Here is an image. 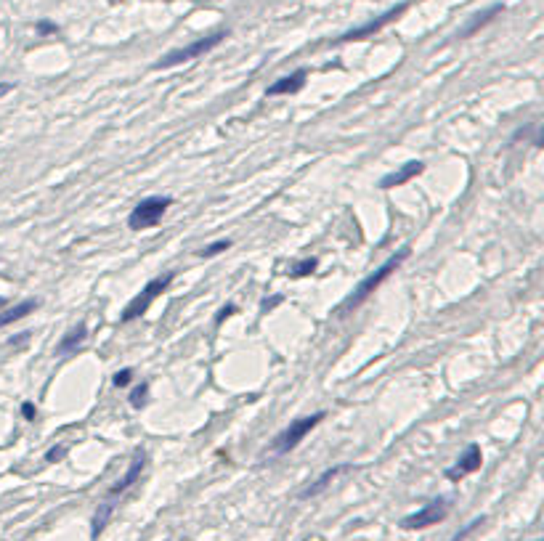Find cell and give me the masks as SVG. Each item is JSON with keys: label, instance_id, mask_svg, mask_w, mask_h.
I'll return each mask as SVG.
<instances>
[{"label": "cell", "instance_id": "1", "mask_svg": "<svg viewBox=\"0 0 544 541\" xmlns=\"http://www.w3.org/2000/svg\"><path fill=\"white\" fill-rule=\"evenodd\" d=\"M143 467H146V454H143V451H136V457H133V461H130L128 472H125L120 481L106 491V496L101 499L99 509H96V515H93V522H91V539L93 541L104 533V528H106V522H109V518H112V512H115V507H117V501H120L122 494H125V491H130V488L139 483Z\"/></svg>", "mask_w": 544, "mask_h": 541}, {"label": "cell", "instance_id": "2", "mask_svg": "<svg viewBox=\"0 0 544 541\" xmlns=\"http://www.w3.org/2000/svg\"><path fill=\"white\" fill-rule=\"evenodd\" d=\"M409 255H412V247H401V250H399L396 255H390V258H388V261H385L383 265H380V268L375 271V274H369V276H366V279H364L362 284H359V287L353 289V295H351V298H348V300L343 302L340 313L356 311V308H359L362 302L369 300V298H372V292H375V289H377V287H380V284H383V281L388 279V276H390L393 271H399L403 261H409Z\"/></svg>", "mask_w": 544, "mask_h": 541}, {"label": "cell", "instance_id": "3", "mask_svg": "<svg viewBox=\"0 0 544 541\" xmlns=\"http://www.w3.org/2000/svg\"><path fill=\"white\" fill-rule=\"evenodd\" d=\"M226 38H228V29H218V32H213V35H207V38H200V40L183 45V48H176V51L165 53L160 61H154L152 69H170V67H178V64H186V61H191V59H200L204 53H210L213 48H218Z\"/></svg>", "mask_w": 544, "mask_h": 541}, {"label": "cell", "instance_id": "4", "mask_svg": "<svg viewBox=\"0 0 544 541\" xmlns=\"http://www.w3.org/2000/svg\"><path fill=\"white\" fill-rule=\"evenodd\" d=\"M173 279H176V274H173V271H167V274H160V276H154L152 281H146L141 292L125 305V311H122V316H120L122 324H130V321L141 319L143 313L152 308V302L157 300L162 292L173 284Z\"/></svg>", "mask_w": 544, "mask_h": 541}, {"label": "cell", "instance_id": "5", "mask_svg": "<svg viewBox=\"0 0 544 541\" xmlns=\"http://www.w3.org/2000/svg\"><path fill=\"white\" fill-rule=\"evenodd\" d=\"M324 417H327L324 411H316V414H308V417H300V420L289 422L282 433L271 441L268 454H271V457H284V454H289L292 448H298V446H300L303 438H305V435H308V433H311V430H314Z\"/></svg>", "mask_w": 544, "mask_h": 541}, {"label": "cell", "instance_id": "6", "mask_svg": "<svg viewBox=\"0 0 544 541\" xmlns=\"http://www.w3.org/2000/svg\"><path fill=\"white\" fill-rule=\"evenodd\" d=\"M173 204L170 197H146L141 200L128 215V228L133 231H143V228H152L162 221V215L167 213V207Z\"/></svg>", "mask_w": 544, "mask_h": 541}, {"label": "cell", "instance_id": "7", "mask_svg": "<svg viewBox=\"0 0 544 541\" xmlns=\"http://www.w3.org/2000/svg\"><path fill=\"white\" fill-rule=\"evenodd\" d=\"M446 515H449V499L441 496V499L427 501L423 509L406 515L399 525L403 531H423V528H430V525H438L441 520H446Z\"/></svg>", "mask_w": 544, "mask_h": 541}, {"label": "cell", "instance_id": "8", "mask_svg": "<svg viewBox=\"0 0 544 541\" xmlns=\"http://www.w3.org/2000/svg\"><path fill=\"white\" fill-rule=\"evenodd\" d=\"M412 3H399V5H393L390 11H385V14H380L377 19L366 21V24H362V27H356V29H348L345 35H340L338 38V43H351V40H364V38H372V35H377L383 27H388L390 21H396L399 16H401L403 11L409 8Z\"/></svg>", "mask_w": 544, "mask_h": 541}, {"label": "cell", "instance_id": "9", "mask_svg": "<svg viewBox=\"0 0 544 541\" xmlns=\"http://www.w3.org/2000/svg\"><path fill=\"white\" fill-rule=\"evenodd\" d=\"M481 464H484V454H481V446L478 443H470L467 448H464V454L460 459L454 461L449 470H446V478L449 481H462L467 475H473V472H478L481 470Z\"/></svg>", "mask_w": 544, "mask_h": 541}, {"label": "cell", "instance_id": "10", "mask_svg": "<svg viewBox=\"0 0 544 541\" xmlns=\"http://www.w3.org/2000/svg\"><path fill=\"white\" fill-rule=\"evenodd\" d=\"M351 470H356V467H353V464H335V467L324 470V472L319 475V478H316V481L308 483V485L303 488L300 494H298V499L305 501V499H314V496H319V494H322V491L327 488V485H329V483H335L338 478H340V475H343V472H351Z\"/></svg>", "mask_w": 544, "mask_h": 541}, {"label": "cell", "instance_id": "11", "mask_svg": "<svg viewBox=\"0 0 544 541\" xmlns=\"http://www.w3.org/2000/svg\"><path fill=\"white\" fill-rule=\"evenodd\" d=\"M502 11H504V5H502V3H494V5H488V8H484V11H478V14H473L470 19L464 21V27H462V29L457 32V38H460V40H467V38H473V35H475L478 29H484L486 24H488V21H494V19H497V16L502 14Z\"/></svg>", "mask_w": 544, "mask_h": 541}, {"label": "cell", "instance_id": "12", "mask_svg": "<svg viewBox=\"0 0 544 541\" xmlns=\"http://www.w3.org/2000/svg\"><path fill=\"white\" fill-rule=\"evenodd\" d=\"M305 80H308V69H295L292 75H284L276 82H271L265 88V96H292V93L303 91Z\"/></svg>", "mask_w": 544, "mask_h": 541}, {"label": "cell", "instance_id": "13", "mask_svg": "<svg viewBox=\"0 0 544 541\" xmlns=\"http://www.w3.org/2000/svg\"><path fill=\"white\" fill-rule=\"evenodd\" d=\"M423 170H425V162H420V160L403 162L399 170H393V173L383 176L377 186H380V189H396V186H403V183H409L412 178H417Z\"/></svg>", "mask_w": 544, "mask_h": 541}, {"label": "cell", "instance_id": "14", "mask_svg": "<svg viewBox=\"0 0 544 541\" xmlns=\"http://www.w3.org/2000/svg\"><path fill=\"white\" fill-rule=\"evenodd\" d=\"M85 340H88V326L80 321L78 326H72V329L59 340V345H56V356H72V353H78L82 345H85Z\"/></svg>", "mask_w": 544, "mask_h": 541}, {"label": "cell", "instance_id": "15", "mask_svg": "<svg viewBox=\"0 0 544 541\" xmlns=\"http://www.w3.org/2000/svg\"><path fill=\"white\" fill-rule=\"evenodd\" d=\"M38 305H40V300L29 298V300H21V302H16V305H11V308H0V326H8V324H14V321H21L24 316L35 313Z\"/></svg>", "mask_w": 544, "mask_h": 541}, {"label": "cell", "instance_id": "16", "mask_svg": "<svg viewBox=\"0 0 544 541\" xmlns=\"http://www.w3.org/2000/svg\"><path fill=\"white\" fill-rule=\"evenodd\" d=\"M316 268H319V261H316V258H305V261H300V263H295V265H292L289 276H292V279H305V276H311Z\"/></svg>", "mask_w": 544, "mask_h": 541}, {"label": "cell", "instance_id": "17", "mask_svg": "<svg viewBox=\"0 0 544 541\" xmlns=\"http://www.w3.org/2000/svg\"><path fill=\"white\" fill-rule=\"evenodd\" d=\"M149 401V382H141L139 387H133V393H130V406L133 409H143Z\"/></svg>", "mask_w": 544, "mask_h": 541}, {"label": "cell", "instance_id": "18", "mask_svg": "<svg viewBox=\"0 0 544 541\" xmlns=\"http://www.w3.org/2000/svg\"><path fill=\"white\" fill-rule=\"evenodd\" d=\"M228 247H231V241H228V239L213 241V244L202 247V250H200V258H215V255H221L223 250H228Z\"/></svg>", "mask_w": 544, "mask_h": 541}, {"label": "cell", "instance_id": "19", "mask_svg": "<svg viewBox=\"0 0 544 541\" xmlns=\"http://www.w3.org/2000/svg\"><path fill=\"white\" fill-rule=\"evenodd\" d=\"M484 520H486V518H475L473 522H467L460 533H454V536H451V541H464L467 536H470V533H473V531H475V528H478V525H484Z\"/></svg>", "mask_w": 544, "mask_h": 541}, {"label": "cell", "instance_id": "20", "mask_svg": "<svg viewBox=\"0 0 544 541\" xmlns=\"http://www.w3.org/2000/svg\"><path fill=\"white\" fill-rule=\"evenodd\" d=\"M35 29H38V35H56V32H59V24H56V21L40 19L35 24Z\"/></svg>", "mask_w": 544, "mask_h": 541}, {"label": "cell", "instance_id": "21", "mask_svg": "<svg viewBox=\"0 0 544 541\" xmlns=\"http://www.w3.org/2000/svg\"><path fill=\"white\" fill-rule=\"evenodd\" d=\"M130 380H133V369H120V372L115 374V385H117V387L130 385Z\"/></svg>", "mask_w": 544, "mask_h": 541}, {"label": "cell", "instance_id": "22", "mask_svg": "<svg viewBox=\"0 0 544 541\" xmlns=\"http://www.w3.org/2000/svg\"><path fill=\"white\" fill-rule=\"evenodd\" d=\"M21 417H24L27 422H35V417H38V409H35V403H32V401L21 403Z\"/></svg>", "mask_w": 544, "mask_h": 541}, {"label": "cell", "instance_id": "23", "mask_svg": "<svg viewBox=\"0 0 544 541\" xmlns=\"http://www.w3.org/2000/svg\"><path fill=\"white\" fill-rule=\"evenodd\" d=\"M234 313H237V305H234V302L223 305L221 311H218V316H215V324H223V319H228V316H234Z\"/></svg>", "mask_w": 544, "mask_h": 541}, {"label": "cell", "instance_id": "24", "mask_svg": "<svg viewBox=\"0 0 544 541\" xmlns=\"http://www.w3.org/2000/svg\"><path fill=\"white\" fill-rule=\"evenodd\" d=\"M64 454H67V446H54V448L45 454V461H59Z\"/></svg>", "mask_w": 544, "mask_h": 541}, {"label": "cell", "instance_id": "25", "mask_svg": "<svg viewBox=\"0 0 544 541\" xmlns=\"http://www.w3.org/2000/svg\"><path fill=\"white\" fill-rule=\"evenodd\" d=\"M282 300H284L282 295H276V298H271V300L265 298V300L261 302V311H263V313H268V311H274V308H276V305H279Z\"/></svg>", "mask_w": 544, "mask_h": 541}, {"label": "cell", "instance_id": "26", "mask_svg": "<svg viewBox=\"0 0 544 541\" xmlns=\"http://www.w3.org/2000/svg\"><path fill=\"white\" fill-rule=\"evenodd\" d=\"M14 88H16L14 82H0V99H3V96H8V93H11Z\"/></svg>", "mask_w": 544, "mask_h": 541}, {"label": "cell", "instance_id": "27", "mask_svg": "<svg viewBox=\"0 0 544 541\" xmlns=\"http://www.w3.org/2000/svg\"><path fill=\"white\" fill-rule=\"evenodd\" d=\"M0 308H5V300H3V298H0Z\"/></svg>", "mask_w": 544, "mask_h": 541}]
</instances>
